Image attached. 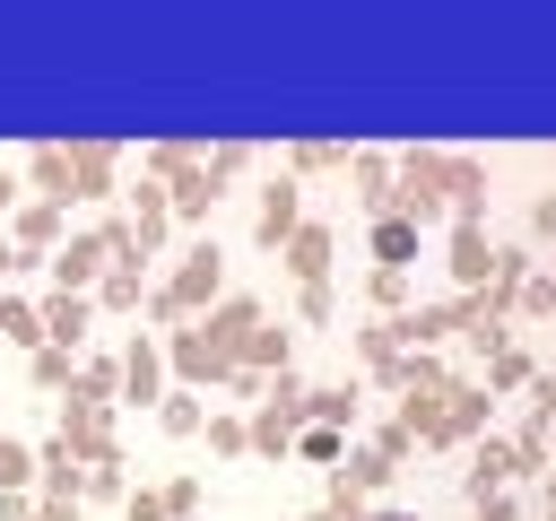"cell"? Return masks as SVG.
<instances>
[{
  "mask_svg": "<svg viewBox=\"0 0 556 521\" xmlns=\"http://www.w3.org/2000/svg\"><path fill=\"white\" fill-rule=\"evenodd\" d=\"M217 287H226V260H217V243H191V252L165 269V287H148V313H156V321H182V313H191V304H208Z\"/></svg>",
  "mask_w": 556,
  "mask_h": 521,
  "instance_id": "1",
  "label": "cell"
},
{
  "mask_svg": "<svg viewBox=\"0 0 556 521\" xmlns=\"http://www.w3.org/2000/svg\"><path fill=\"white\" fill-rule=\"evenodd\" d=\"M174 373H182V382H226V373H235V347H217L208 330H182V339H174Z\"/></svg>",
  "mask_w": 556,
  "mask_h": 521,
  "instance_id": "2",
  "label": "cell"
},
{
  "mask_svg": "<svg viewBox=\"0 0 556 521\" xmlns=\"http://www.w3.org/2000/svg\"><path fill=\"white\" fill-rule=\"evenodd\" d=\"M61 217H70V208H52V200H26V208L9 217V234H17V260L52 252V243H61Z\"/></svg>",
  "mask_w": 556,
  "mask_h": 521,
  "instance_id": "3",
  "label": "cell"
},
{
  "mask_svg": "<svg viewBox=\"0 0 556 521\" xmlns=\"http://www.w3.org/2000/svg\"><path fill=\"white\" fill-rule=\"evenodd\" d=\"M35 321H43V347H70V356H78V339H87V295H61V287H52Z\"/></svg>",
  "mask_w": 556,
  "mask_h": 521,
  "instance_id": "4",
  "label": "cell"
},
{
  "mask_svg": "<svg viewBox=\"0 0 556 521\" xmlns=\"http://www.w3.org/2000/svg\"><path fill=\"white\" fill-rule=\"evenodd\" d=\"M287 234H295V182H269V191H261V217H252V243L278 252Z\"/></svg>",
  "mask_w": 556,
  "mask_h": 521,
  "instance_id": "5",
  "label": "cell"
},
{
  "mask_svg": "<svg viewBox=\"0 0 556 521\" xmlns=\"http://www.w3.org/2000/svg\"><path fill=\"white\" fill-rule=\"evenodd\" d=\"M156 391H165V356H156L148 339H130V356H122V399H130V408H148Z\"/></svg>",
  "mask_w": 556,
  "mask_h": 521,
  "instance_id": "6",
  "label": "cell"
},
{
  "mask_svg": "<svg viewBox=\"0 0 556 521\" xmlns=\"http://www.w3.org/2000/svg\"><path fill=\"white\" fill-rule=\"evenodd\" d=\"M417 260V217H374V269H408Z\"/></svg>",
  "mask_w": 556,
  "mask_h": 521,
  "instance_id": "7",
  "label": "cell"
},
{
  "mask_svg": "<svg viewBox=\"0 0 556 521\" xmlns=\"http://www.w3.org/2000/svg\"><path fill=\"white\" fill-rule=\"evenodd\" d=\"M96 260H113V252H104V234H78V243H61V252H52V278H61V295H78V287L96 278Z\"/></svg>",
  "mask_w": 556,
  "mask_h": 521,
  "instance_id": "8",
  "label": "cell"
},
{
  "mask_svg": "<svg viewBox=\"0 0 556 521\" xmlns=\"http://www.w3.org/2000/svg\"><path fill=\"white\" fill-rule=\"evenodd\" d=\"M287 260H295L304 287H321V269H330V226H295V234H287Z\"/></svg>",
  "mask_w": 556,
  "mask_h": 521,
  "instance_id": "9",
  "label": "cell"
},
{
  "mask_svg": "<svg viewBox=\"0 0 556 521\" xmlns=\"http://www.w3.org/2000/svg\"><path fill=\"white\" fill-rule=\"evenodd\" d=\"M96 304H104V313H139V304H148V278H139V260H113V278L96 287Z\"/></svg>",
  "mask_w": 556,
  "mask_h": 521,
  "instance_id": "10",
  "label": "cell"
},
{
  "mask_svg": "<svg viewBox=\"0 0 556 521\" xmlns=\"http://www.w3.org/2000/svg\"><path fill=\"white\" fill-rule=\"evenodd\" d=\"M486 260H495V252L478 243V226H460V234H452V269H460L469 287H486Z\"/></svg>",
  "mask_w": 556,
  "mask_h": 521,
  "instance_id": "11",
  "label": "cell"
},
{
  "mask_svg": "<svg viewBox=\"0 0 556 521\" xmlns=\"http://www.w3.org/2000/svg\"><path fill=\"white\" fill-rule=\"evenodd\" d=\"M156 417H165V434H200V425H208L191 391H165V399H156Z\"/></svg>",
  "mask_w": 556,
  "mask_h": 521,
  "instance_id": "12",
  "label": "cell"
},
{
  "mask_svg": "<svg viewBox=\"0 0 556 521\" xmlns=\"http://www.w3.org/2000/svg\"><path fill=\"white\" fill-rule=\"evenodd\" d=\"M486 382H495V391H513V382H530V356L495 339V356H486Z\"/></svg>",
  "mask_w": 556,
  "mask_h": 521,
  "instance_id": "13",
  "label": "cell"
},
{
  "mask_svg": "<svg viewBox=\"0 0 556 521\" xmlns=\"http://www.w3.org/2000/svg\"><path fill=\"white\" fill-rule=\"evenodd\" d=\"M374 304L400 313V304H408V278H400V269H374Z\"/></svg>",
  "mask_w": 556,
  "mask_h": 521,
  "instance_id": "14",
  "label": "cell"
},
{
  "mask_svg": "<svg viewBox=\"0 0 556 521\" xmlns=\"http://www.w3.org/2000/svg\"><path fill=\"white\" fill-rule=\"evenodd\" d=\"M200 434H208V452H252V443H243V425H235V417H208V425H200Z\"/></svg>",
  "mask_w": 556,
  "mask_h": 521,
  "instance_id": "15",
  "label": "cell"
},
{
  "mask_svg": "<svg viewBox=\"0 0 556 521\" xmlns=\"http://www.w3.org/2000/svg\"><path fill=\"white\" fill-rule=\"evenodd\" d=\"M304 460H339V425H313L304 434Z\"/></svg>",
  "mask_w": 556,
  "mask_h": 521,
  "instance_id": "16",
  "label": "cell"
},
{
  "mask_svg": "<svg viewBox=\"0 0 556 521\" xmlns=\"http://www.w3.org/2000/svg\"><path fill=\"white\" fill-rule=\"evenodd\" d=\"M530 234H539V243H556V191H547V200H530Z\"/></svg>",
  "mask_w": 556,
  "mask_h": 521,
  "instance_id": "17",
  "label": "cell"
},
{
  "mask_svg": "<svg viewBox=\"0 0 556 521\" xmlns=\"http://www.w3.org/2000/svg\"><path fill=\"white\" fill-rule=\"evenodd\" d=\"M17 269H26V260H17V243H0V278H17Z\"/></svg>",
  "mask_w": 556,
  "mask_h": 521,
  "instance_id": "18",
  "label": "cell"
},
{
  "mask_svg": "<svg viewBox=\"0 0 556 521\" xmlns=\"http://www.w3.org/2000/svg\"><path fill=\"white\" fill-rule=\"evenodd\" d=\"M0 217H17V182L9 174H0Z\"/></svg>",
  "mask_w": 556,
  "mask_h": 521,
  "instance_id": "19",
  "label": "cell"
},
{
  "mask_svg": "<svg viewBox=\"0 0 556 521\" xmlns=\"http://www.w3.org/2000/svg\"><path fill=\"white\" fill-rule=\"evenodd\" d=\"M374 521H408V512H374Z\"/></svg>",
  "mask_w": 556,
  "mask_h": 521,
  "instance_id": "20",
  "label": "cell"
},
{
  "mask_svg": "<svg viewBox=\"0 0 556 521\" xmlns=\"http://www.w3.org/2000/svg\"><path fill=\"white\" fill-rule=\"evenodd\" d=\"M313 521H330V512H313Z\"/></svg>",
  "mask_w": 556,
  "mask_h": 521,
  "instance_id": "21",
  "label": "cell"
},
{
  "mask_svg": "<svg viewBox=\"0 0 556 521\" xmlns=\"http://www.w3.org/2000/svg\"><path fill=\"white\" fill-rule=\"evenodd\" d=\"M547 495H556V478H547Z\"/></svg>",
  "mask_w": 556,
  "mask_h": 521,
  "instance_id": "22",
  "label": "cell"
}]
</instances>
